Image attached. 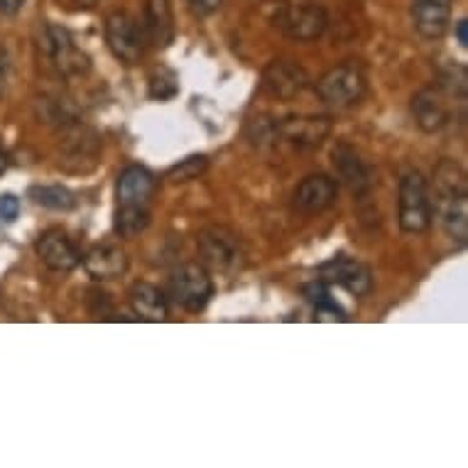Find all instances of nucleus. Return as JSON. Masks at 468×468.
Returning a JSON list of instances; mask_svg holds the SVG:
<instances>
[{
  "label": "nucleus",
  "mask_w": 468,
  "mask_h": 468,
  "mask_svg": "<svg viewBox=\"0 0 468 468\" xmlns=\"http://www.w3.org/2000/svg\"><path fill=\"white\" fill-rule=\"evenodd\" d=\"M434 194L437 201L431 204L439 214L446 236L466 246L468 240V182L466 172L459 162L441 160L434 169Z\"/></svg>",
  "instance_id": "f257e3e1"
},
{
  "label": "nucleus",
  "mask_w": 468,
  "mask_h": 468,
  "mask_svg": "<svg viewBox=\"0 0 468 468\" xmlns=\"http://www.w3.org/2000/svg\"><path fill=\"white\" fill-rule=\"evenodd\" d=\"M201 265L208 272L218 275H236L246 268V248L236 230L229 226H208L197 239Z\"/></svg>",
  "instance_id": "f03ea898"
},
{
  "label": "nucleus",
  "mask_w": 468,
  "mask_h": 468,
  "mask_svg": "<svg viewBox=\"0 0 468 468\" xmlns=\"http://www.w3.org/2000/svg\"><path fill=\"white\" fill-rule=\"evenodd\" d=\"M434 207H431L430 185L422 172H407L399 182L398 221L405 233H424L431 226Z\"/></svg>",
  "instance_id": "7ed1b4c3"
},
{
  "label": "nucleus",
  "mask_w": 468,
  "mask_h": 468,
  "mask_svg": "<svg viewBox=\"0 0 468 468\" xmlns=\"http://www.w3.org/2000/svg\"><path fill=\"white\" fill-rule=\"evenodd\" d=\"M366 71L358 62H344L329 69L319 81L314 91L322 103L331 108H348L358 103L366 93Z\"/></svg>",
  "instance_id": "20e7f679"
},
{
  "label": "nucleus",
  "mask_w": 468,
  "mask_h": 468,
  "mask_svg": "<svg viewBox=\"0 0 468 468\" xmlns=\"http://www.w3.org/2000/svg\"><path fill=\"white\" fill-rule=\"evenodd\" d=\"M37 45L42 54L49 59V64L62 77H81V74L91 69L89 57L79 49L74 37H71V32L62 27V25H45Z\"/></svg>",
  "instance_id": "39448f33"
},
{
  "label": "nucleus",
  "mask_w": 468,
  "mask_h": 468,
  "mask_svg": "<svg viewBox=\"0 0 468 468\" xmlns=\"http://www.w3.org/2000/svg\"><path fill=\"white\" fill-rule=\"evenodd\" d=\"M169 297H172V302L177 307L197 314L214 297V280L208 275V270L199 265V262L179 265L169 275Z\"/></svg>",
  "instance_id": "423d86ee"
},
{
  "label": "nucleus",
  "mask_w": 468,
  "mask_h": 468,
  "mask_svg": "<svg viewBox=\"0 0 468 468\" xmlns=\"http://www.w3.org/2000/svg\"><path fill=\"white\" fill-rule=\"evenodd\" d=\"M272 25L282 32L284 37L294 39V42H314L326 30L329 16L319 5L282 3V5H277L275 16H272Z\"/></svg>",
  "instance_id": "0eeeda50"
},
{
  "label": "nucleus",
  "mask_w": 468,
  "mask_h": 468,
  "mask_svg": "<svg viewBox=\"0 0 468 468\" xmlns=\"http://www.w3.org/2000/svg\"><path fill=\"white\" fill-rule=\"evenodd\" d=\"M106 42L118 62L138 64L145 54L147 37L135 17L118 10L106 20Z\"/></svg>",
  "instance_id": "6e6552de"
},
{
  "label": "nucleus",
  "mask_w": 468,
  "mask_h": 468,
  "mask_svg": "<svg viewBox=\"0 0 468 468\" xmlns=\"http://www.w3.org/2000/svg\"><path fill=\"white\" fill-rule=\"evenodd\" d=\"M329 115H290V118H277V143L284 140L290 145L309 150L319 147L331 135Z\"/></svg>",
  "instance_id": "1a4fd4ad"
},
{
  "label": "nucleus",
  "mask_w": 468,
  "mask_h": 468,
  "mask_svg": "<svg viewBox=\"0 0 468 468\" xmlns=\"http://www.w3.org/2000/svg\"><path fill=\"white\" fill-rule=\"evenodd\" d=\"M309 86V74L302 64L292 62V59H275L262 69L261 89L268 93L270 99L290 101L300 96Z\"/></svg>",
  "instance_id": "9d476101"
},
{
  "label": "nucleus",
  "mask_w": 468,
  "mask_h": 468,
  "mask_svg": "<svg viewBox=\"0 0 468 468\" xmlns=\"http://www.w3.org/2000/svg\"><path fill=\"white\" fill-rule=\"evenodd\" d=\"M157 192V177L143 165H128L115 182V207L150 208Z\"/></svg>",
  "instance_id": "9b49d317"
},
{
  "label": "nucleus",
  "mask_w": 468,
  "mask_h": 468,
  "mask_svg": "<svg viewBox=\"0 0 468 468\" xmlns=\"http://www.w3.org/2000/svg\"><path fill=\"white\" fill-rule=\"evenodd\" d=\"M35 253L54 272H71L81 265V250L62 229H49L35 243Z\"/></svg>",
  "instance_id": "f8f14e48"
},
{
  "label": "nucleus",
  "mask_w": 468,
  "mask_h": 468,
  "mask_svg": "<svg viewBox=\"0 0 468 468\" xmlns=\"http://www.w3.org/2000/svg\"><path fill=\"white\" fill-rule=\"evenodd\" d=\"M319 280L326 284H338L356 297H366L373 287V275L368 265H363L356 258H334L319 268Z\"/></svg>",
  "instance_id": "ddd939ff"
},
{
  "label": "nucleus",
  "mask_w": 468,
  "mask_h": 468,
  "mask_svg": "<svg viewBox=\"0 0 468 468\" xmlns=\"http://www.w3.org/2000/svg\"><path fill=\"white\" fill-rule=\"evenodd\" d=\"M331 162H334V169H336L338 179H341L356 197H363V194L370 192V186H373V175H370V167L366 165V160H363L361 153H358L354 145H348L344 140L336 143L334 150H331Z\"/></svg>",
  "instance_id": "4468645a"
},
{
  "label": "nucleus",
  "mask_w": 468,
  "mask_h": 468,
  "mask_svg": "<svg viewBox=\"0 0 468 468\" xmlns=\"http://www.w3.org/2000/svg\"><path fill=\"white\" fill-rule=\"evenodd\" d=\"M336 179L329 177V175H309V177L302 179L300 186H297L292 204H294V208H297L300 214L314 216L334 207V204H336Z\"/></svg>",
  "instance_id": "2eb2a0df"
},
{
  "label": "nucleus",
  "mask_w": 468,
  "mask_h": 468,
  "mask_svg": "<svg viewBox=\"0 0 468 468\" xmlns=\"http://www.w3.org/2000/svg\"><path fill=\"white\" fill-rule=\"evenodd\" d=\"M81 265L93 280H115V277L125 275L128 270V255L121 246L113 243H101L93 246L86 255H81Z\"/></svg>",
  "instance_id": "dca6fc26"
},
{
  "label": "nucleus",
  "mask_w": 468,
  "mask_h": 468,
  "mask_svg": "<svg viewBox=\"0 0 468 468\" xmlns=\"http://www.w3.org/2000/svg\"><path fill=\"white\" fill-rule=\"evenodd\" d=\"M412 20L424 39L444 37L452 20V0H412Z\"/></svg>",
  "instance_id": "f3484780"
},
{
  "label": "nucleus",
  "mask_w": 468,
  "mask_h": 468,
  "mask_svg": "<svg viewBox=\"0 0 468 468\" xmlns=\"http://www.w3.org/2000/svg\"><path fill=\"white\" fill-rule=\"evenodd\" d=\"M412 115H415L417 125L424 133H439L449 123V106H446L444 93L441 89H422L412 99Z\"/></svg>",
  "instance_id": "a211bd4d"
},
{
  "label": "nucleus",
  "mask_w": 468,
  "mask_h": 468,
  "mask_svg": "<svg viewBox=\"0 0 468 468\" xmlns=\"http://www.w3.org/2000/svg\"><path fill=\"white\" fill-rule=\"evenodd\" d=\"M128 300L138 319L143 322H165L167 319V300L154 284L135 282L128 292Z\"/></svg>",
  "instance_id": "6ab92c4d"
},
{
  "label": "nucleus",
  "mask_w": 468,
  "mask_h": 468,
  "mask_svg": "<svg viewBox=\"0 0 468 468\" xmlns=\"http://www.w3.org/2000/svg\"><path fill=\"white\" fill-rule=\"evenodd\" d=\"M145 37L157 47H167L175 39V17L169 0H147L145 8Z\"/></svg>",
  "instance_id": "aec40b11"
},
{
  "label": "nucleus",
  "mask_w": 468,
  "mask_h": 468,
  "mask_svg": "<svg viewBox=\"0 0 468 468\" xmlns=\"http://www.w3.org/2000/svg\"><path fill=\"white\" fill-rule=\"evenodd\" d=\"M30 199L49 211H71L77 208V194L62 185H35L30 189Z\"/></svg>",
  "instance_id": "412c9836"
},
{
  "label": "nucleus",
  "mask_w": 468,
  "mask_h": 468,
  "mask_svg": "<svg viewBox=\"0 0 468 468\" xmlns=\"http://www.w3.org/2000/svg\"><path fill=\"white\" fill-rule=\"evenodd\" d=\"M150 226V208H125L115 207L113 229L121 239H138L140 233Z\"/></svg>",
  "instance_id": "4be33fe9"
},
{
  "label": "nucleus",
  "mask_w": 468,
  "mask_h": 468,
  "mask_svg": "<svg viewBox=\"0 0 468 468\" xmlns=\"http://www.w3.org/2000/svg\"><path fill=\"white\" fill-rule=\"evenodd\" d=\"M304 294H307V300L312 302V307H314L319 314H329L331 319H341V322L348 319L344 309L338 307V302L331 297L329 284L322 282V280H316V282L309 284L307 290H304Z\"/></svg>",
  "instance_id": "5701e85b"
},
{
  "label": "nucleus",
  "mask_w": 468,
  "mask_h": 468,
  "mask_svg": "<svg viewBox=\"0 0 468 468\" xmlns=\"http://www.w3.org/2000/svg\"><path fill=\"white\" fill-rule=\"evenodd\" d=\"M439 89L449 93V96H453V99L466 101V67H461V64H449V67H444V69L439 71Z\"/></svg>",
  "instance_id": "b1692460"
},
{
  "label": "nucleus",
  "mask_w": 468,
  "mask_h": 468,
  "mask_svg": "<svg viewBox=\"0 0 468 468\" xmlns=\"http://www.w3.org/2000/svg\"><path fill=\"white\" fill-rule=\"evenodd\" d=\"M147 93H150V99L157 101H169L175 99L179 93V79L177 74L167 67H162L150 77V86H147Z\"/></svg>",
  "instance_id": "393cba45"
},
{
  "label": "nucleus",
  "mask_w": 468,
  "mask_h": 468,
  "mask_svg": "<svg viewBox=\"0 0 468 468\" xmlns=\"http://www.w3.org/2000/svg\"><path fill=\"white\" fill-rule=\"evenodd\" d=\"M207 157L204 154H192V157H186L179 165L167 172L169 182H175V185H185V182H192V179H199L204 172H207Z\"/></svg>",
  "instance_id": "a878e982"
},
{
  "label": "nucleus",
  "mask_w": 468,
  "mask_h": 468,
  "mask_svg": "<svg viewBox=\"0 0 468 468\" xmlns=\"http://www.w3.org/2000/svg\"><path fill=\"white\" fill-rule=\"evenodd\" d=\"M20 216V199L16 194H0V221L13 223Z\"/></svg>",
  "instance_id": "bb28decb"
},
{
  "label": "nucleus",
  "mask_w": 468,
  "mask_h": 468,
  "mask_svg": "<svg viewBox=\"0 0 468 468\" xmlns=\"http://www.w3.org/2000/svg\"><path fill=\"white\" fill-rule=\"evenodd\" d=\"M192 3V8L201 16H207V13H214L218 5H221V0H189Z\"/></svg>",
  "instance_id": "cd10ccee"
},
{
  "label": "nucleus",
  "mask_w": 468,
  "mask_h": 468,
  "mask_svg": "<svg viewBox=\"0 0 468 468\" xmlns=\"http://www.w3.org/2000/svg\"><path fill=\"white\" fill-rule=\"evenodd\" d=\"M25 0H0V13L5 16H16L17 10H23Z\"/></svg>",
  "instance_id": "c85d7f7f"
},
{
  "label": "nucleus",
  "mask_w": 468,
  "mask_h": 468,
  "mask_svg": "<svg viewBox=\"0 0 468 468\" xmlns=\"http://www.w3.org/2000/svg\"><path fill=\"white\" fill-rule=\"evenodd\" d=\"M456 39H459L461 47L468 45V23L466 20H459V23H456Z\"/></svg>",
  "instance_id": "c756f323"
},
{
  "label": "nucleus",
  "mask_w": 468,
  "mask_h": 468,
  "mask_svg": "<svg viewBox=\"0 0 468 468\" xmlns=\"http://www.w3.org/2000/svg\"><path fill=\"white\" fill-rule=\"evenodd\" d=\"M8 69H10L8 57H5V52H0V89L5 86V79H8Z\"/></svg>",
  "instance_id": "7c9ffc66"
},
{
  "label": "nucleus",
  "mask_w": 468,
  "mask_h": 468,
  "mask_svg": "<svg viewBox=\"0 0 468 468\" xmlns=\"http://www.w3.org/2000/svg\"><path fill=\"white\" fill-rule=\"evenodd\" d=\"M8 167H10L8 153H3V150H0V175H5V172H8Z\"/></svg>",
  "instance_id": "2f4dec72"
}]
</instances>
